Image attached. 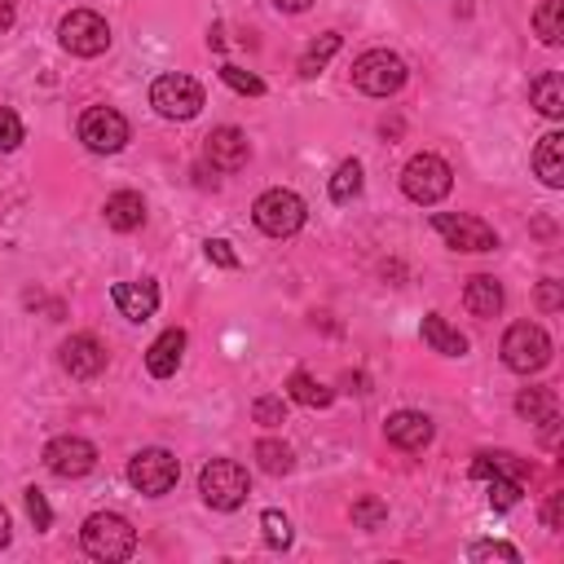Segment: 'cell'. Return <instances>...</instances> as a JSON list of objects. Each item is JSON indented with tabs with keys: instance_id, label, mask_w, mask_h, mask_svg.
Instances as JSON below:
<instances>
[{
	"instance_id": "6da1fadb",
	"label": "cell",
	"mask_w": 564,
	"mask_h": 564,
	"mask_svg": "<svg viewBox=\"0 0 564 564\" xmlns=\"http://www.w3.org/2000/svg\"><path fill=\"white\" fill-rule=\"evenodd\" d=\"M80 542H84V551L93 560H106L111 564V560H128L137 551V529L124 516H115V511H98V516L84 520Z\"/></svg>"
},
{
	"instance_id": "7a4b0ae2",
	"label": "cell",
	"mask_w": 564,
	"mask_h": 564,
	"mask_svg": "<svg viewBox=\"0 0 564 564\" xmlns=\"http://www.w3.org/2000/svg\"><path fill=\"white\" fill-rule=\"evenodd\" d=\"M199 494L207 507L216 511H234L247 503L251 494V481H247V467L234 463V459H212L203 472H199Z\"/></svg>"
},
{
	"instance_id": "3957f363",
	"label": "cell",
	"mask_w": 564,
	"mask_h": 564,
	"mask_svg": "<svg viewBox=\"0 0 564 564\" xmlns=\"http://www.w3.org/2000/svg\"><path fill=\"white\" fill-rule=\"evenodd\" d=\"M305 199L292 194V190H264L251 207V221L269 234V238H292L301 225H305Z\"/></svg>"
},
{
	"instance_id": "277c9868",
	"label": "cell",
	"mask_w": 564,
	"mask_h": 564,
	"mask_svg": "<svg viewBox=\"0 0 564 564\" xmlns=\"http://www.w3.org/2000/svg\"><path fill=\"white\" fill-rule=\"evenodd\" d=\"M450 185H454V172H450V163H445L441 155H415V159L406 163V172H402L406 199H415V203H424V207L441 203V199L450 194Z\"/></svg>"
},
{
	"instance_id": "5b68a950",
	"label": "cell",
	"mask_w": 564,
	"mask_h": 564,
	"mask_svg": "<svg viewBox=\"0 0 564 564\" xmlns=\"http://www.w3.org/2000/svg\"><path fill=\"white\" fill-rule=\"evenodd\" d=\"M406 76H410L406 63L397 54H388V49H371V54H362L353 63V84L362 93H371V98H393L406 84Z\"/></svg>"
},
{
	"instance_id": "8992f818",
	"label": "cell",
	"mask_w": 564,
	"mask_h": 564,
	"mask_svg": "<svg viewBox=\"0 0 564 564\" xmlns=\"http://www.w3.org/2000/svg\"><path fill=\"white\" fill-rule=\"evenodd\" d=\"M58 41H63V49L76 54V58H98V54L111 49V27H106V19L93 14V10H76V14L63 19Z\"/></svg>"
},
{
	"instance_id": "52a82bcc",
	"label": "cell",
	"mask_w": 564,
	"mask_h": 564,
	"mask_svg": "<svg viewBox=\"0 0 564 564\" xmlns=\"http://www.w3.org/2000/svg\"><path fill=\"white\" fill-rule=\"evenodd\" d=\"M150 106L163 120H194L203 111V89H199V80L172 71V76H159L150 84Z\"/></svg>"
},
{
	"instance_id": "ba28073f",
	"label": "cell",
	"mask_w": 564,
	"mask_h": 564,
	"mask_svg": "<svg viewBox=\"0 0 564 564\" xmlns=\"http://www.w3.org/2000/svg\"><path fill=\"white\" fill-rule=\"evenodd\" d=\"M503 362H507L511 371H520V375L542 371V366L551 362V340H546V331L533 327V323H516V327L503 336Z\"/></svg>"
},
{
	"instance_id": "9c48e42d",
	"label": "cell",
	"mask_w": 564,
	"mask_h": 564,
	"mask_svg": "<svg viewBox=\"0 0 564 564\" xmlns=\"http://www.w3.org/2000/svg\"><path fill=\"white\" fill-rule=\"evenodd\" d=\"M80 142L93 150V155H115L128 146V120L111 106H89L80 115Z\"/></svg>"
},
{
	"instance_id": "30bf717a",
	"label": "cell",
	"mask_w": 564,
	"mask_h": 564,
	"mask_svg": "<svg viewBox=\"0 0 564 564\" xmlns=\"http://www.w3.org/2000/svg\"><path fill=\"white\" fill-rule=\"evenodd\" d=\"M177 476H181V463H177V454H168V450H142V454H133V463H128V481H133V489H142L146 498L168 494V489L177 485Z\"/></svg>"
},
{
	"instance_id": "8fae6325",
	"label": "cell",
	"mask_w": 564,
	"mask_h": 564,
	"mask_svg": "<svg viewBox=\"0 0 564 564\" xmlns=\"http://www.w3.org/2000/svg\"><path fill=\"white\" fill-rule=\"evenodd\" d=\"M432 229L445 238V247L454 251H494L498 247V234L476 221V216H454V212H437L432 216Z\"/></svg>"
},
{
	"instance_id": "7c38bea8",
	"label": "cell",
	"mask_w": 564,
	"mask_h": 564,
	"mask_svg": "<svg viewBox=\"0 0 564 564\" xmlns=\"http://www.w3.org/2000/svg\"><path fill=\"white\" fill-rule=\"evenodd\" d=\"M45 467H49L54 476H63V481L89 476V472L98 467V450H93V441H84V437H54V441L45 445Z\"/></svg>"
},
{
	"instance_id": "4fadbf2b",
	"label": "cell",
	"mask_w": 564,
	"mask_h": 564,
	"mask_svg": "<svg viewBox=\"0 0 564 564\" xmlns=\"http://www.w3.org/2000/svg\"><path fill=\"white\" fill-rule=\"evenodd\" d=\"M247 159H251V146H247V137L238 128L225 124V128H216L207 137V163L216 172H238V168H247Z\"/></svg>"
},
{
	"instance_id": "5bb4252c",
	"label": "cell",
	"mask_w": 564,
	"mask_h": 564,
	"mask_svg": "<svg viewBox=\"0 0 564 564\" xmlns=\"http://www.w3.org/2000/svg\"><path fill=\"white\" fill-rule=\"evenodd\" d=\"M63 366L76 375V380H93L106 371V349L98 336H71L63 345Z\"/></svg>"
},
{
	"instance_id": "9a60e30c",
	"label": "cell",
	"mask_w": 564,
	"mask_h": 564,
	"mask_svg": "<svg viewBox=\"0 0 564 564\" xmlns=\"http://www.w3.org/2000/svg\"><path fill=\"white\" fill-rule=\"evenodd\" d=\"M115 309L124 314V318H133V323H146V318H155V309H159V287L155 282H115Z\"/></svg>"
},
{
	"instance_id": "2e32d148",
	"label": "cell",
	"mask_w": 564,
	"mask_h": 564,
	"mask_svg": "<svg viewBox=\"0 0 564 564\" xmlns=\"http://www.w3.org/2000/svg\"><path fill=\"white\" fill-rule=\"evenodd\" d=\"M384 432H388V441H393L397 450H424V445L432 441V419L419 415V410H397V415L384 424Z\"/></svg>"
},
{
	"instance_id": "e0dca14e",
	"label": "cell",
	"mask_w": 564,
	"mask_h": 564,
	"mask_svg": "<svg viewBox=\"0 0 564 564\" xmlns=\"http://www.w3.org/2000/svg\"><path fill=\"white\" fill-rule=\"evenodd\" d=\"M181 353H185V331L172 327V331H163V336L146 349V371H150L155 380H168V375H177Z\"/></svg>"
},
{
	"instance_id": "ac0fdd59",
	"label": "cell",
	"mask_w": 564,
	"mask_h": 564,
	"mask_svg": "<svg viewBox=\"0 0 564 564\" xmlns=\"http://www.w3.org/2000/svg\"><path fill=\"white\" fill-rule=\"evenodd\" d=\"M533 172L542 177V185L560 190L564 185V133H546L533 150Z\"/></svg>"
},
{
	"instance_id": "d6986e66",
	"label": "cell",
	"mask_w": 564,
	"mask_h": 564,
	"mask_svg": "<svg viewBox=\"0 0 564 564\" xmlns=\"http://www.w3.org/2000/svg\"><path fill=\"white\" fill-rule=\"evenodd\" d=\"M463 305H467V314H476V318H494V314L503 309V287H498L489 273H476L467 287H463Z\"/></svg>"
},
{
	"instance_id": "ffe728a7",
	"label": "cell",
	"mask_w": 564,
	"mask_h": 564,
	"mask_svg": "<svg viewBox=\"0 0 564 564\" xmlns=\"http://www.w3.org/2000/svg\"><path fill=\"white\" fill-rule=\"evenodd\" d=\"M142 221H146V203H142L137 190H120V194L106 199V225H111V229L128 234V229H137Z\"/></svg>"
},
{
	"instance_id": "44dd1931",
	"label": "cell",
	"mask_w": 564,
	"mask_h": 564,
	"mask_svg": "<svg viewBox=\"0 0 564 564\" xmlns=\"http://www.w3.org/2000/svg\"><path fill=\"white\" fill-rule=\"evenodd\" d=\"M424 345H428L432 353H445V358H463V353H467V340H463L445 318H437V314L424 318Z\"/></svg>"
},
{
	"instance_id": "7402d4cb",
	"label": "cell",
	"mask_w": 564,
	"mask_h": 564,
	"mask_svg": "<svg viewBox=\"0 0 564 564\" xmlns=\"http://www.w3.org/2000/svg\"><path fill=\"white\" fill-rule=\"evenodd\" d=\"M529 98H533V106H538L546 120H560V115H564V80H560L555 71L538 76L533 89H529Z\"/></svg>"
},
{
	"instance_id": "603a6c76",
	"label": "cell",
	"mask_w": 564,
	"mask_h": 564,
	"mask_svg": "<svg viewBox=\"0 0 564 564\" xmlns=\"http://www.w3.org/2000/svg\"><path fill=\"white\" fill-rule=\"evenodd\" d=\"M533 32L542 45H560L564 41V5L560 0H542V5L533 10Z\"/></svg>"
},
{
	"instance_id": "cb8c5ba5",
	"label": "cell",
	"mask_w": 564,
	"mask_h": 564,
	"mask_svg": "<svg viewBox=\"0 0 564 564\" xmlns=\"http://www.w3.org/2000/svg\"><path fill=\"white\" fill-rule=\"evenodd\" d=\"M287 393H292V402L314 406V410H318V406H331V397H336V393H331L327 384H318L309 371H296V375L287 380Z\"/></svg>"
},
{
	"instance_id": "d4e9b609",
	"label": "cell",
	"mask_w": 564,
	"mask_h": 564,
	"mask_svg": "<svg viewBox=\"0 0 564 564\" xmlns=\"http://www.w3.org/2000/svg\"><path fill=\"white\" fill-rule=\"evenodd\" d=\"M516 410H520V419H529V424H546V419H555V393H551V388H524V393L516 397Z\"/></svg>"
},
{
	"instance_id": "484cf974",
	"label": "cell",
	"mask_w": 564,
	"mask_h": 564,
	"mask_svg": "<svg viewBox=\"0 0 564 564\" xmlns=\"http://www.w3.org/2000/svg\"><path fill=\"white\" fill-rule=\"evenodd\" d=\"M472 476L476 481H489V476H516V481H524V463L516 459V454H476V463H472Z\"/></svg>"
},
{
	"instance_id": "4316f807",
	"label": "cell",
	"mask_w": 564,
	"mask_h": 564,
	"mask_svg": "<svg viewBox=\"0 0 564 564\" xmlns=\"http://www.w3.org/2000/svg\"><path fill=\"white\" fill-rule=\"evenodd\" d=\"M256 459H260V467H264L269 476H287V472L296 467L292 450H287V445H282V441H273V437L256 441Z\"/></svg>"
},
{
	"instance_id": "83f0119b",
	"label": "cell",
	"mask_w": 564,
	"mask_h": 564,
	"mask_svg": "<svg viewBox=\"0 0 564 564\" xmlns=\"http://www.w3.org/2000/svg\"><path fill=\"white\" fill-rule=\"evenodd\" d=\"M358 190H362V163L349 159V163H340L336 177H331V199H336V203H349V199H358Z\"/></svg>"
},
{
	"instance_id": "f1b7e54d",
	"label": "cell",
	"mask_w": 564,
	"mask_h": 564,
	"mask_svg": "<svg viewBox=\"0 0 564 564\" xmlns=\"http://www.w3.org/2000/svg\"><path fill=\"white\" fill-rule=\"evenodd\" d=\"M340 45H345V41H340L336 32H327V36H323V41H318V45H314L305 58H301V76H318V71H323V67H327V63L340 54Z\"/></svg>"
},
{
	"instance_id": "f546056e",
	"label": "cell",
	"mask_w": 564,
	"mask_h": 564,
	"mask_svg": "<svg viewBox=\"0 0 564 564\" xmlns=\"http://www.w3.org/2000/svg\"><path fill=\"white\" fill-rule=\"evenodd\" d=\"M520 494H524V481H516V476H489V507L507 511V507L520 503Z\"/></svg>"
},
{
	"instance_id": "4dcf8cb0",
	"label": "cell",
	"mask_w": 564,
	"mask_h": 564,
	"mask_svg": "<svg viewBox=\"0 0 564 564\" xmlns=\"http://www.w3.org/2000/svg\"><path fill=\"white\" fill-rule=\"evenodd\" d=\"M260 529H264V542L269 546H292V524L282 511H264L260 516Z\"/></svg>"
},
{
	"instance_id": "1f68e13d",
	"label": "cell",
	"mask_w": 564,
	"mask_h": 564,
	"mask_svg": "<svg viewBox=\"0 0 564 564\" xmlns=\"http://www.w3.org/2000/svg\"><path fill=\"white\" fill-rule=\"evenodd\" d=\"M221 80H225L234 93H247V98H260V93H264V80H256V76L242 71V67H221Z\"/></svg>"
},
{
	"instance_id": "d6a6232c",
	"label": "cell",
	"mask_w": 564,
	"mask_h": 564,
	"mask_svg": "<svg viewBox=\"0 0 564 564\" xmlns=\"http://www.w3.org/2000/svg\"><path fill=\"white\" fill-rule=\"evenodd\" d=\"M467 560H503V564H520V551L507 542H472Z\"/></svg>"
},
{
	"instance_id": "836d02e7",
	"label": "cell",
	"mask_w": 564,
	"mask_h": 564,
	"mask_svg": "<svg viewBox=\"0 0 564 564\" xmlns=\"http://www.w3.org/2000/svg\"><path fill=\"white\" fill-rule=\"evenodd\" d=\"M19 146H23V120L10 106H0V150H19Z\"/></svg>"
},
{
	"instance_id": "e575fe53",
	"label": "cell",
	"mask_w": 564,
	"mask_h": 564,
	"mask_svg": "<svg viewBox=\"0 0 564 564\" xmlns=\"http://www.w3.org/2000/svg\"><path fill=\"white\" fill-rule=\"evenodd\" d=\"M384 516H388V507H384L380 498H362V503L353 507V520H358L362 529H380V524H384Z\"/></svg>"
},
{
	"instance_id": "d590c367",
	"label": "cell",
	"mask_w": 564,
	"mask_h": 564,
	"mask_svg": "<svg viewBox=\"0 0 564 564\" xmlns=\"http://www.w3.org/2000/svg\"><path fill=\"white\" fill-rule=\"evenodd\" d=\"M203 251H207V260H212V264H221V269H238V256L229 251V242H225V238H207V242H203Z\"/></svg>"
},
{
	"instance_id": "8d00e7d4",
	"label": "cell",
	"mask_w": 564,
	"mask_h": 564,
	"mask_svg": "<svg viewBox=\"0 0 564 564\" xmlns=\"http://www.w3.org/2000/svg\"><path fill=\"white\" fill-rule=\"evenodd\" d=\"M27 511H32L36 529H49V524H54V511H49V503H45V494H41L36 485L27 489Z\"/></svg>"
},
{
	"instance_id": "74e56055",
	"label": "cell",
	"mask_w": 564,
	"mask_h": 564,
	"mask_svg": "<svg viewBox=\"0 0 564 564\" xmlns=\"http://www.w3.org/2000/svg\"><path fill=\"white\" fill-rule=\"evenodd\" d=\"M251 415H256V424H282V402L278 397H260L251 406Z\"/></svg>"
},
{
	"instance_id": "f35d334b",
	"label": "cell",
	"mask_w": 564,
	"mask_h": 564,
	"mask_svg": "<svg viewBox=\"0 0 564 564\" xmlns=\"http://www.w3.org/2000/svg\"><path fill=\"white\" fill-rule=\"evenodd\" d=\"M538 305H542V309H551V314L564 305V296H560V282H555V278H546L542 287H538Z\"/></svg>"
},
{
	"instance_id": "ab89813d",
	"label": "cell",
	"mask_w": 564,
	"mask_h": 564,
	"mask_svg": "<svg viewBox=\"0 0 564 564\" xmlns=\"http://www.w3.org/2000/svg\"><path fill=\"white\" fill-rule=\"evenodd\" d=\"M560 511H564V494H551L546 507H542V524L546 529H560Z\"/></svg>"
},
{
	"instance_id": "60d3db41",
	"label": "cell",
	"mask_w": 564,
	"mask_h": 564,
	"mask_svg": "<svg viewBox=\"0 0 564 564\" xmlns=\"http://www.w3.org/2000/svg\"><path fill=\"white\" fill-rule=\"evenodd\" d=\"M273 5H278L282 14H305V10L314 5V0H273Z\"/></svg>"
},
{
	"instance_id": "b9f144b4",
	"label": "cell",
	"mask_w": 564,
	"mask_h": 564,
	"mask_svg": "<svg viewBox=\"0 0 564 564\" xmlns=\"http://www.w3.org/2000/svg\"><path fill=\"white\" fill-rule=\"evenodd\" d=\"M14 23V0H0V32H10Z\"/></svg>"
},
{
	"instance_id": "7bdbcfd3",
	"label": "cell",
	"mask_w": 564,
	"mask_h": 564,
	"mask_svg": "<svg viewBox=\"0 0 564 564\" xmlns=\"http://www.w3.org/2000/svg\"><path fill=\"white\" fill-rule=\"evenodd\" d=\"M0 546H10V511L0 507Z\"/></svg>"
}]
</instances>
